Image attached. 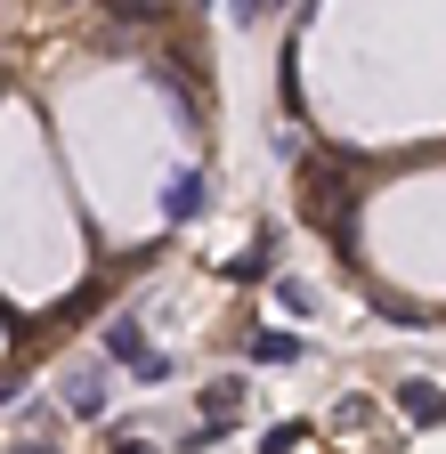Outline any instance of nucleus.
I'll return each instance as SVG.
<instances>
[{
    "label": "nucleus",
    "mask_w": 446,
    "mask_h": 454,
    "mask_svg": "<svg viewBox=\"0 0 446 454\" xmlns=\"http://www.w3.org/2000/svg\"><path fill=\"white\" fill-rule=\"evenodd\" d=\"M357 195H365V187H357L349 154H309V162H301V219L325 227L341 252L357 244Z\"/></svg>",
    "instance_id": "f257e3e1"
},
{
    "label": "nucleus",
    "mask_w": 446,
    "mask_h": 454,
    "mask_svg": "<svg viewBox=\"0 0 446 454\" xmlns=\"http://www.w3.org/2000/svg\"><path fill=\"white\" fill-rule=\"evenodd\" d=\"M106 389H114V381H106L98 365L66 373V414H74V422H98V414H106Z\"/></svg>",
    "instance_id": "f03ea898"
},
{
    "label": "nucleus",
    "mask_w": 446,
    "mask_h": 454,
    "mask_svg": "<svg viewBox=\"0 0 446 454\" xmlns=\"http://www.w3.org/2000/svg\"><path fill=\"white\" fill-rule=\"evenodd\" d=\"M203 170H179V179L171 187H162V219H171V227H187V219H203Z\"/></svg>",
    "instance_id": "7ed1b4c3"
},
{
    "label": "nucleus",
    "mask_w": 446,
    "mask_h": 454,
    "mask_svg": "<svg viewBox=\"0 0 446 454\" xmlns=\"http://www.w3.org/2000/svg\"><path fill=\"white\" fill-rule=\"evenodd\" d=\"M398 406H406V422L438 430V422H446V389H438V381H398Z\"/></svg>",
    "instance_id": "20e7f679"
},
{
    "label": "nucleus",
    "mask_w": 446,
    "mask_h": 454,
    "mask_svg": "<svg viewBox=\"0 0 446 454\" xmlns=\"http://www.w3.org/2000/svg\"><path fill=\"white\" fill-rule=\"evenodd\" d=\"M244 357H252V365H301V357H309V340H301V333H252V340H244Z\"/></svg>",
    "instance_id": "39448f33"
},
{
    "label": "nucleus",
    "mask_w": 446,
    "mask_h": 454,
    "mask_svg": "<svg viewBox=\"0 0 446 454\" xmlns=\"http://www.w3.org/2000/svg\"><path fill=\"white\" fill-rule=\"evenodd\" d=\"M138 357H146V325L114 317V325H106V365H138Z\"/></svg>",
    "instance_id": "423d86ee"
},
{
    "label": "nucleus",
    "mask_w": 446,
    "mask_h": 454,
    "mask_svg": "<svg viewBox=\"0 0 446 454\" xmlns=\"http://www.w3.org/2000/svg\"><path fill=\"white\" fill-rule=\"evenodd\" d=\"M244 397H252L244 381H211V389H203V422H236V414H244Z\"/></svg>",
    "instance_id": "0eeeda50"
},
{
    "label": "nucleus",
    "mask_w": 446,
    "mask_h": 454,
    "mask_svg": "<svg viewBox=\"0 0 446 454\" xmlns=\"http://www.w3.org/2000/svg\"><path fill=\"white\" fill-rule=\"evenodd\" d=\"M171 0H106V25H162Z\"/></svg>",
    "instance_id": "6e6552de"
},
{
    "label": "nucleus",
    "mask_w": 446,
    "mask_h": 454,
    "mask_svg": "<svg viewBox=\"0 0 446 454\" xmlns=\"http://www.w3.org/2000/svg\"><path fill=\"white\" fill-rule=\"evenodd\" d=\"M268 244H276V236H260V252H244V260H228V276H236V284H260V276H276V260H268Z\"/></svg>",
    "instance_id": "1a4fd4ad"
},
{
    "label": "nucleus",
    "mask_w": 446,
    "mask_h": 454,
    "mask_svg": "<svg viewBox=\"0 0 446 454\" xmlns=\"http://www.w3.org/2000/svg\"><path fill=\"white\" fill-rule=\"evenodd\" d=\"M276 9H285V0H228V17H236V25H268Z\"/></svg>",
    "instance_id": "9d476101"
},
{
    "label": "nucleus",
    "mask_w": 446,
    "mask_h": 454,
    "mask_svg": "<svg viewBox=\"0 0 446 454\" xmlns=\"http://www.w3.org/2000/svg\"><path fill=\"white\" fill-rule=\"evenodd\" d=\"M293 446H309V430H301V422H276V430H268V446H260V454H293Z\"/></svg>",
    "instance_id": "9b49d317"
},
{
    "label": "nucleus",
    "mask_w": 446,
    "mask_h": 454,
    "mask_svg": "<svg viewBox=\"0 0 446 454\" xmlns=\"http://www.w3.org/2000/svg\"><path fill=\"white\" fill-rule=\"evenodd\" d=\"M130 373H138V381H146V389H154V381H171V357H154V349H146V357H138V365H130Z\"/></svg>",
    "instance_id": "f8f14e48"
},
{
    "label": "nucleus",
    "mask_w": 446,
    "mask_h": 454,
    "mask_svg": "<svg viewBox=\"0 0 446 454\" xmlns=\"http://www.w3.org/2000/svg\"><path fill=\"white\" fill-rule=\"evenodd\" d=\"M17 454H58V446H49V430H33V438H25Z\"/></svg>",
    "instance_id": "ddd939ff"
}]
</instances>
